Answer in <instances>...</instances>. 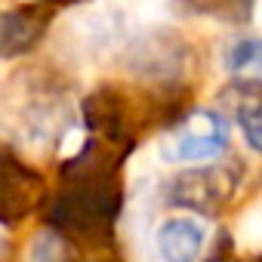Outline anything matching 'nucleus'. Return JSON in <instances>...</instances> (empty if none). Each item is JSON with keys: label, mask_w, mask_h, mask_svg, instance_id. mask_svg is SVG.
I'll return each mask as SVG.
<instances>
[{"label": "nucleus", "mask_w": 262, "mask_h": 262, "mask_svg": "<svg viewBox=\"0 0 262 262\" xmlns=\"http://www.w3.org/2000/svg\"><path fill=\"white\" fill-rule=\"evenodd\" d=\"M228 148V123L216 111H194L161 142L164 164H207Z\"/></svg>", "instance_id": "nucleus-1"}, {"label": "nucleus", "mask_w": 262, "mask_h": 262, "mask_svg": "<svg viewBox=\"0 0 262 262\" xmlns=\"http://www.w3.org/2000/svg\"><path fill=\"white\" fill-rule=\"evenodd\" d=\"M207 247V225L198 216L179 213L158 225L155 250L161 262H198Z\"/></svg>", "instance_id": "nucleus-2"}, {"label": "nucleus", "mask_w": 262, "mask_h": 262, "mask_svg": "<svg viewBox=\"0 0 262 262\" xmlns=\"http://www.w3.org/2000/svg\"><path fill=\"white\" fill-rule=\"evenodd\" d=\"M126 22L129 10L120 0H96L93 7L71 19L77 40H83L90 50H108L111 43H117L126 31Z\"/></svg>", "instance_id": "nucleus-3"}, {"label": "nucleus", "mask_w": 262, "mask_h": 262, "mask_svg": "<svg viewBox=\"0 0 262 262\" xmlns=\"http://www.w3.org/2000/svg\"><path fill=\"white\" fill-rule=\"evenodd\" d=\"M222 65L228 74H253L262 77V40H237L225 50Z\"/></svg>", "instance_id": "nucleus-4"}, {"label": "nucleus", "mask_w": 262, "mask_h": 262, "mask_svg": "<svg viewBox=\"0 0 262 262\" xmlns=\"http://www.w3.org/2000/svg\"><path fill=\"white\" fill-rule=\"evenodd\" d=\"M237 126L247 145L262 155V99H250L237 108Z\"/></svg>", "instance_id": "nucleus-5"}, {"label": "nucleus", "mask_w": 262, "mask_h": 262, "mask_svg": "<svg viewBox=\"0 0 262 262\" xmlns=\"http://www.w3.org/2000/svg\"><path fill=\"white\" fill-rule=\"evenodd\" d=\"M170 16V0H133L129 19L136 25H161Z\"/></svg>", "instance_id": "nucleus-6"}, {"label": "nucleus", "mask_w": 262, "mask_h": 262, "mask_svg": "<svg viewBox=\"0 0 262 262\" xmlns=\"http://www.w3.org/2000/svg\"><path fill=\"white\" fill-rule=\"evenodd\" d=\"M237 241L250 250H262V204L250 207L237 225Z\"/></svg>", "instance_id": "nucleus-7"}, {"label": "nucleus", "mask_w": 262, "mask_h": 262, "mask_svg": "<svg viewBox=\"0 0 262 262\" xmlns=\"http://www.w3.org/2000/svg\"><path fill=\"white\" fill-rule=\"evenodd\" d=\"M31 262H62V247L53 234H40L34 241V253H31Z\"/></svg>", "instance_id": "nucleus-8"}, {"label": "nucleus", "mask_w": 262, "mask_h": 262, "mask_svg": "<svg viewBox=\"0 0 262 262\" xmlns=\"http://www.w3.org/2000/svg\"><path fill=\"white\" fill-rule=\"evenodd\" d=\"M253 16H256V19H253V22H256V28L262 31V0H256V13H253Z\"/></svg>", "instance_id": "nucleus-9"}]
</instances>
